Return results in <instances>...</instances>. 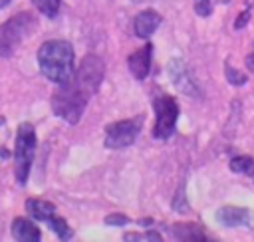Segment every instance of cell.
Returning <instances> with one entry per match:
<instances>
[{"label": "cell", "mask_w": 254, "mask_h": 242, "mask_svg": "<svg viewBox=\"0 0 254 242\" xmlns=\"http://www.w3.org/2000/svg\"><path fill=\"white\" fill-rule=\"evenodd\" d=\"M40 71L54 83H64L73 75V48L65 40H48L38 50Z\"/></svg>", "instance_id": "1"}, {"label": "cell", "mask_w": 254, "mask_h": 242, "mask_svg": "<svg viewBox=\"0 0 254 242\" xmlns=\"http://www.w3.org/2000/svg\"><path fill=\"white\" fill-rule=\"evenodd\" d=\"M89 97H91V91H87L71 75L67 81L60 83V87L54 91V95H52V109H54V113L60 119H64L67 123H77L79 117L85 111V105H87Z\"/></svg>", "instance_id": "2"}, {"label": "cell", "mask_w": 254, "mask_h": 242, "mask_svg": "<svg viewBox=\"0 0 254 242\" xmlns=\"http://www.w3.org/2000/svg\"><path fill=\"white\" fill-rule=\"evenodd\" d=\"M38 26V20L30 12H20L0 26V58H10L16 48Z\"/></svg>", "instance_id": "3"}, {"label": "cell", "mask_w": 254, "mask_h": 242, "mask_svg": "<svg viewBox=\"0 0 254 242\" xmlns=\"http://www.w3.org/2000/svg\"><path fill=\"white\" fill-rule=\"evenodd\" d=\"M34 151H36V131L32 123H22L16 133V147H14V173L16 181L20 184H26L28 173L34 161Z\"/></svg>", "instance_id": "4"}, {"label": "cell", "mask_w": 254, "mask_h": 242, "mask_svg": "<svg viewBox=\"0 0 254 242\" xmlns=\"http://www.w3.org/2000/svg\"><path fill=\"white\" fill-rule=\"evenodd\" d=\"M155 109V127H153V137L155 139H169L175 131L177 125V117H179V105L175 101V97L171 95H161L155 99L153 103Z\"/></svg>", "instance_id": "5"}, {"label": "cell", "mask_w": 254, "mask_h": 242, "mask_svg": "<svg viewBox=\"0 0 254 242\" xmlns=\"http://www.w3.org/2000/svg\"><path fill=\"white\" fill-rule=\"evenodd\" d=\"M143 125V115H137L133 119H123L117 123L107 125L105 129V147L107 149H123L135 143L139 131Z\"/></svg>", "instance_id": "6"}, {"label": "cell", "mask_w": 254, "mask_h": 242, "mask_svg": "<svg viewBox=\"0 0 254 242\" xmlns=\"http://www.w3.org/2000/svg\"><path fill=\"white\" fill-rule=\"evenodd\" d=\"M26 208H28V212H30L36 220H42V222L50 224V228H52L62 240H67V238L71 236V230H69L67 222L56 214V206H54L52 202L42 200V198H30V200L26 202Z\"/></svg>", "instance_id": "7"}, {"label": "cell", "mask_w": 254, "mask_h": 242, "mask_svg": "<svg viewBox=\"0 0 254 242\" xmlns=\"http://www.w3.org/2000/svg\"><path fill=\"white\" fill-rule=\"evenodd\" d=\"M103 73H105L103 61H101L97 56L91 54V56H85V58H83V61H81V65H79V69H77V73H75V79H77L87 91L95 93L97 87H99V83H101V79H103Z\"/></svg>", "instance_id": "8"}, {"label": "cell", "mask_w": 254, "mask_h": 242, "mask_svg": "<svg viewBox=\"0 0 254 242\" xmlns=\"http://www.w3.org/2000/svg\"><path fill=\"white\" fill-rule=\"evenodd\" d=\"M169 77H171V81L175 83V87H177L179 91H183L185 95H190V97H196V95H198V87H196V83L192 81L190 73L187 71V65H185L183 60L175 58V60L169 61Z\"/></svg>", "instance_id": "9"}, {"label": "cell", "mask_w": 254, "mask_h": 242, "mask_svg": "<svg viewBox=\"0 0 254 242\" xmlns=\"http://www.w3.org/2000/svg\"><path fill=\"white\" fill-rule=\"evenodd\" d=\"M151 54H153V46L145 44L143 48L135 50L129 56V71L135 79H145L151 67Z\"/></svg>", "instance_id": "10"}, {"label": "cell", "mask_w": 254, "mask_h": 242, "mask_svg": "<svg viewBox=\"0 0 254 242\" xmlns=\"http://www.w3.org/2000/svg\"><path fill=\"white\" fill-rule=\"evenodd\" d=\"M161 20H163L161 14H157L155 10H143V12H139L135 16V20H133V28H135L137 38H141V40L149 38L159 28Z\"/></svg>", "instance_id": "11"}, {"label": "cell", "mask_w": 254, "mask_h": 242, "mask_svg": "<svg viewBox=\"0 0 254 242\" xmlns=\"http://www.w3.org/2000/svg\"><path fill=\"white\" fill-rule=\"evenodd\" d=\"M216 218L224 224V226H244L250 224V210L240 208V206H222L216 212Z\"/></svg>", "instance_id": "12"}, {"label": "cell", "mask_w": 254, "mask_h": 242, "mask_svg": "<svg viewBox=\"0 0 254 242\" xmlns=\"http://www.w3.org/2000/svg\"><path fill=\"white\" fill-rule=\"evenodd\" d=\"M12 236L16 240H20V242H38L42 238L38 226L32 220L22 218V216L14 218V222H12Z\"/></svg>", "instance_id": "13"}, {"label": "cell", "mask_w": 254, "mask_h": 242, "mask_svg": "<svg viewBox=\"0 0 254 242\" xmlns=\"http://www.w3.org/2000/svg\"><path fill=\"white\" fill-rule=\"evenodd\" d=\"M173 234L175 238L179 240H204V234L200 232V228L196 224H190V222H183V224H175L173 226Z\"/></svg>", "instance_id": "14"}, {"label": "cell", "mask_w": 254, "mask_h": 242, "mask_svg": "<svg viewBox=\"0 0 254 242\" xmlns=\"http://www.w3.org/2000/svg\"><path fill=\"white\" fill-rule=\"evenodd\" d=\"M230 169H232L234 173H242V175L254 177V159H252V157H246V155L234 157V159L230 161Z\"/></svg>", "instance_id": "15"}, {"label": "cell", "mask_w": 254, "mask_h": 242, "mask_svg": "<svg viewBox=\"0 0 254 242\" xmlns=\"http://www.w3.org/2000/svg\"><path fill=\"white\" fill-rule=\"evenodd\" d=\"M34 6L48 18H54L60 10V0H32Z\"/></svg>", "instance_id": "16"}, {"label": "cell", "mask_w": 254, "mask_h": 242, "mask_svg": "<svg viewBox=\"0 0 254 242\" xmlns=\"http://www.w3.org/2000/svg\"><path fill=\"white\" fill-rule=\"evenodd\" d=\"M226 79H228L232 85H242V83H246V75L240 73L238 69L230 67V65H226Z\"/></svg>", "instance_id": "17"}, {"label": "cell", "mask_w": 254, "mask_h": 242, "mask_svg": "<svg viewBox=\"0 0 254 242\" xmlns=\"http://www.w3.org/2000/svg\"><path fill=\"white\" fill-rule=\"evenodd\" d=\"M194 12L198 16H208L212 12V6H210V0H194Z\"/></svg>", "instance_id": "18"}, {"label": "cell", "mask_w": 254, "mask_h": 242, "mask_svg": "<svg viewBox=\"0 0 254 242\" xmlns=\"http://www.w3.org/2000/svg\"><path fill=\"white\" fill-rule=\"evenodd\" d=\"M105 224H117V226L121 224L123 226V224H129V218L123 216V214H111V216L105 218Z\"/></svg>", "instance_id": "19"}, {"label": "cell", "mask_w": 254, "mask_h": 242, "mask_svg": "<svg viewBox=\"0 0 254 242\" xmlns=\"http://www.w3.org/2000/svg\"><path fill=\"white\" fill-rule=\"evenodd\" d=\"M248 18H250V12H248V10H244V12H242V14L236 18V22H234V28H236V30L244 28V26H246V22H248Z\"/></svg>", "instance_id": "20"}, {"label": "cell", "mask_w": 254, "mask_h": 242, "mask_svg": "<svg viewBox=\"0 0 254 242\" xmlns=\"http://www.w3.org/2000/svg\"><path fill=\"white\" fill-rule=\"evenodd\" d=\"M246 65H248L250 71H254V54H250V56L246 58Z\"/></svg>", "instance_id": "21"}, {"label": "cell", "mask_w": 254, "mask_h": 242, "mask_svg": "<svg viewBox=\"0 0 254 242\" xmlns=\"http://www.w3.org/2000/svg\"><path fill=\"white\" fill-rule=\"evenodd\" d=\"M8 2H10V0H0V8H4V6L8 4Z\"/></svg>", "instance_id": "22"}, {"label": "cell", "mask_w": 254, "mask_h": 242, "mask_svg": "<svg viewBox=\"0 0 254 242\" xmlns=\"http://www.w3.org/2000/svg\"><path fill=\"white\" fill-rule=\"evenodd\" d=\"M133 2H145V0H133Z\"/></svg>", "instance_id": "23"}]
</instances>
